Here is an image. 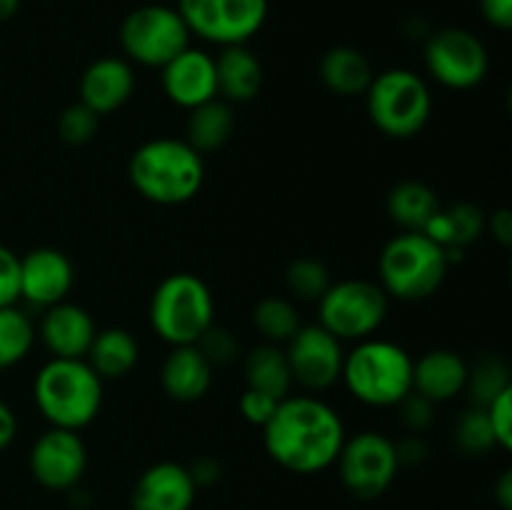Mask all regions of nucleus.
I'll return each mask as SVG.
<instances>
[{
  "label": "nucleus",
  "mask_w": 512,
  "mask_h": 510,
  "mask_svg": "<svg viewBox=\"0 0 512 510\" xmlns=\"http://www.w3.org/2000/svg\"><path fill=\"white\" fill-rule=\"evenodd\" d=\"M345 443L343 418L315 395H288L263 425V445L280 468L315 475L338 460Z\"/></svg>",
  "instance_id": "nucleus-1"
},
{
  "label": "nucleus",
  "mask_w": 512,
  "mask_h": 510,
  "mask_svg": "<svg viewBox=\"0 0 512 510\" xmlns=\"http://www.w3.org/2000/svg\"><path fill=\"white\" fill-rule=\"evenodd\" d=\"M130 185L155 205H183L200 193L205 160L185 138H153L133 150Z\"/></svg>",
  "instance_id": "nucleus-2"
},
{
  "label": "nucleus",
  "mask_w": 512,
  "mask_h": 510,
  "mask_svg": "<svg viewBox=\"0 0 512 510\" xmlns=\"http://www.w3.org/2000/svg\"><path fill=\"white\" fill-rule=\"evenodd\" d=\"M33 398L50 428L80 430L103 405V380L85 358H50L33 380Z\"/></svg>",
  "instance_id": "nucleus-3"
},
{
  "label": "nucleus",
  "mask_w": 512,
  "mask_h": 510,
  "mask_svg": "<svg viewBox=\"0 0 512 510\" xmlns=\"http://www.w3.org/2000/svg\"><path fill=\"white\" fill-rule=\"evenodd\" d=\"M340 383L358 403L393 408L413 393V355L393 340L365 338L345 353Z\"/></svg>",
  "instance_id": "nucleus-4"
},
{
  "label": "nucleus",
  "mask_w": 512,
  "mask_h": 510,
  "mask_svg": "<svg viewBox=\"0 0 512 510\" xmlns=\"http://www.w3.org/2000/svg\"><path fill=\"white\" fill-rule=\"evenodd\" d=\"M450 260L443 245L418 230H400L385 243L378 260L380 285L395 300H425L438 293Z\"/></svg>",
  "instance_id": "nucleus-5"
},
{
  "label": "nucleus",
  "mask_w": 512,
  "mask_h": 510,
  "mask_svg": "<svg viewBox=\"0 0 512 510\" xmlns=\"http://www.w3.org/2000/svg\"><path fill=\"white\" fill-rule=\"evenodd\" d=\"M150 325L170 348L195 345L215 323V300L208 283L193 273H170L150 295Z\"/></svg>",
  "instance_id": "nucleus-6"
},
{
  "label": "nucleus",
  "mask_w": 512,
  "mask_h": 510,
  "mask_svg": "<svg viewBox=\"0 0 512 510\" xmlns=\"http://www.w3.org/2000/svg\"><path fill=\"white\" fill-rule=\"evenodd\" d=\"M365 105L375 128L395 140L415 138L433 115V95L423 75L408 68L375 73L365 90Z\"/></svg>",
  "instance_id": "nucleus-7"
},
{
  "label": "nucleus",
  "mask_w": 512,
  "mask_h": 510,
  "mask_svg": "<svg viewBox=\"0 0 512 510\" xmlns=\"http://www.w3.org/2000/svg\"><path fill=\"white\" fill-rule=\"evenodd\" d=\"M388 308L390 298L380 283L363 278L338 280L330 283L323 298L318 300V323L340 343L345 340L360 343L378 333L388 318Z\"/></svg>",
  "instance_id": "nucleus-8"
},
{
  "label": "nucleus",
  "mask_w": 512,
  "mask_h": 510,
  "mask_svg": "<svg viewBox=\"0 0 512 510\" xmlns=\"http://www.w3.org/2000/svg\"><path fill=\"white\" fill-rule=\"evenodd\" d=\"M190 30L170 5H140L120 23V48L128 63L163 68L175 55L190 48Z\"/></svg>",
  "instance_id": "nucleus-9"
},
{
  "label": "nucleus",
  "mask_w": 512,
  "mask_h": 510,
  "mask_svg": "<svg viewBox=\"0 0 512 510\" xmlns=\"http://www.w3.org/2000/svg\"><path fill=\"white\" fill-rule=\"evenodd\" d=\"M180 18L190 35L205 43L248 45L268 20V0H178Z\"/></svg>",
  "instance_id": "nucleus-10"
},
{
  "label": "nucleus",
  "mask_w": 512,
  "mask_h": 510,
  "mask_svg": "<svg viewBox=\"0 0 512 510\" xmlns=\"http://www.w3.org/2000/svg\"><path fill=\"white\" fill-rule=\"evenodd\" d=\"M335 465L345 490L360 500L380 498L395 483L400 470L395 440L380 430H363L345 438Z\"/></svg>",
  "instance_id": "nucleus-11"
},
{
  "label": "nucleus",
  "mask_w": 512,
  "mask_h": 510,
  "mask_svg": "<svg viewBox=\"0 0 512 510\" xmlns=\"http://www.w3.org/2000/svg\"><path fill=\"white\" fill-rule=\"evenodd\" d=\"M425 68L450 90H470L488 75L490 55L483 40L465 28H443L425 40Z\"/></svg>",
  "instance_id": "nucleus-12"
},
{
  "label": "nucleus",
  "mask_w": 512,
  "mask_h": 510,
  "mask_svg": "<svg viewBox=\"0 0 512 510\" xmlns=\"http://www.w3.org/2000/svg\"><path fill=\"white\" fill-rule=\"evenodd\" d=\"M283 350L293 383L303 385L305 390L320 393L340 383L345 360L343 343L320 323L300 325Z\"/></svg>",
  "instance_id": "nucleus-13"
},
{
  "label": "nucleus",
  "mask_w": 512,
  "mask_h": 510,
  "mask_svg": "<svg viewBox=\"0 0 512 510\" xmlns=\"http://www.w3.org/2000/svg\"><path fill=\"white\" fill-rule=\"evenodd\" d=\"M30 473L48 490H73L88 468V450L75 430L48 428L30 448Z\"/></svg>",
  "instance_id": "nucleus-14"
},
{
  "label": "nucleus",
  "mask_w": 512,
  "mask_h": 510,
  "mask_svg": "<svg viewBox=\"0 0 512 510\" xmlns=\"http://www.w3.org/2000/svg\"><path fill=\"white\" fill-rule=\"evenodd\" d=\"M75 270L68 255L58 248H35L20 258V300L35 308H50L68 300Z\"/></svg>",
  "instance_id": "nucleus-15"
},
{
  "label": "nucleus",
  "mask_w": 512,
  "mask_h": 510,
  "mask_svg": "<svg viewBox=\"0 0 512 510\" xmlns=\"http://www.w3.org/2000/svg\"><path fill=\"white\" fill-rule=\"evenodd\" d=\"M160 85L170 103L183 110H193L208 100L218 98L215 58L200 48H185L168 65L160 68Z\"/></svg>",
  "instance_id": "nucleus-16"
},
{
  "label": "nucleus",
  "mask_w": 512,
  "mask_h": 510,
  "mask_svg": "<svg viewBox=\"0 0 512 510\" xmlns=\"http://www.w3.org/2000/svg\"><path fill=\"white\" fill-rule=\"evenodd\" d=\"M198 495V485L188 473V465L160 460L140 473L133 485V510H190Z\"/></svg>",
  "instance_id": "nucleus-17"
},
{
  "label": "nucleus",
  "mask_w": 512,
  "mask_h": 510,
  "mask_svg": "<svg viewBox=\"0 0 512 510\" xmlns=\"http://www.w3.org/2000/svg\"><path fill=\"white\" fill-rule=\"evenodd\" d=\"M35 333L53 358H85L98 328L83 305L63 300L43 310V320Z\"/></svg>",
  "instance_id": "nucleus-18"
},
{
  "label": "nucleus",
  "mask_w": 512,
  "mask_h": 510,
  "mask_svg": "<svg viewBox=\"0 0 512 510\" xmlns=\"http://www.w3.org/2000/svg\"><path fill=\"white\" fill-rule=\"evenodd\" d=\"M135 93V70L125 58L105 55L93 60L80 78V103L95 115H110L123 108Z\"/></svg>",
  "instance_id": "nucleus-19"
},
{
  "label": "nucleus",
  "mask_w": 512,
  "mask_h": 510,
  "mask_svg": "<svg viewBox=\"0 0 512 510\" xmlns=\"http://www.w3.org/2000/svg\"><path fill=\"white\" fill-rule=\"evenodd\" d=\"M468 360L448 348H435L413 360V390L430 403H448L465 393Z\"/></svg>",
  "instance_id": "nucleus-20"
},
{
  "label": "nucleus",
  "mask_w": 512,
  "mask_h": 510,
  "mask_svg": "<svg viewBox=\"0 0 512 510\" xmlns=\"http://www.w3.org/2000/svg\"><path fill=\"white\" fill-rule=\"evenodd\" d=\"M163 393L175 403H195L213 385V365L195 345H175L160 368Z\"/></svg>",
  "instance_id": "nucleus-21"
},
{
  "label": "nucleus",
  "mask_w": 512,
  "mask_h": 510,
  "mask_svg": "<svg viewBox=\"0 0 512 510\" xmlns=\"http://www.w3.org/2000/svg\"><path fill=\"white\" fill-rule=\"evenodd\" d=\"M218 98L225 103H250L263 88V65L248 45H228L215 55Z\"/></svg>",
  "instance_id": "nucleus-22"
},
{
  "label": "nucleus",
  "mask_w": 512,
  "mask_h": 510,
  "mask_svg": "<svg viewBox=\"0 0 512 510\" xmlns=\"http://www.w3.org/2000/svg\"><path fill=\"white\" fill-rule=\"evenodd\" d=\"M373 78V63H370L363 50L353 48V45L330 48L320 60V80H323L330 93L340 95V98L365 95Z\"/></svg>",
  "instance_id": "nucleus-23"
},
{
  "label": "nucleus",
  "mask_w": 512,
  "mask_h": 510,
  "mask_svg": "<svg viewBox=\"0 0 512 510\" xmlns=\"http://www.w3.org/2000/svg\"><path fill=\"white\" fill-rule=\"evenodd\" d=\"M85 360L100 375V380H120L133 373L140 360V345L125 328L98 330Z\"/></svg>",
  "instance_id": "nucleus-24"
},
{
  "label": "nucleus",
  "mask_w": 512,
  "mask_h": 510,
  "mask_svg": "<svg viewBox=\"0 0 512 510\" xmlns=\"http://www.w3.org/2000/svg\"><path fill=\"white\" fill-rule=\"evenodd\" d=\"M485 223L488 220H485L483 210L478 205L455 203L453 208H440L420 233H425L430 240L443 245L445 250H465L483 235V230L488 228Z\"/></svg>",
  "instance_id": "nucleus-25"
},
{
  "label": "nucleus",
  "mask_w": 512,
  "mask_h": 510,
  "mask_svg": "<svg viewBox=\"0 0 512 510\" xmlns=\"http://www.w3.org/2000/svg\"><path fill=\"white\" fill-rule=\"evenodd\" d=\"M235 130L233 105L223 98H213L198 108L188 110V123H185V140L198 150L200 155L215 153L223 148Z\"/></svg>",
  "instance_id": "nucleus-26"
},
{
  "label": "nucleus",
  "mask_w": 512,
  "mask_h": 510,
  "mask_svg": "<svg viewBox=\"0 0 512 510\" xmlns=\"http://www.w3.org/2000/svg\"><path fill=\"white\" fill-rule=\"evenodd\" d=\"M440 208L443 205H440L435 190L423 180H400L385 198V210L400 230H418L420 233Z\"/></svg>",
  "instance_id": "nucleus-27"
},
{
  "label": "nucleus",
  "mask_w": 512,
  "mask_h": 510,
  "mask_svg": "<svg viewBox=\"0 0 512 510\" xmlns=\"http://www.w3.org/2000/svg\"><path fill=\"white\" fill-rule=\"evenodd\" d=\"M243 373L245 388L260 390L278 400L288 398L290 388H293V375H290L285 350L275 343H263L250 350L245 355Z\"/></svg>",
  "instance_id": "nucleus-28"
},
{
  "label": "nucleus",
  "mask_w": 512,
  "mask_h": 510,
  "mask_svg": "<svg viewBox=\"0 0 512 510\" xmlns=\"http://www.w3.org/2000/svg\"><path fill=\"white\" fill-rule=\"evenodd\" d=\"M253 325L268 343H288L300 328V313L295 303L283 295H265L253 308Z\"/></svg>",
  "instance_id": "nucleus-29"
},
{
  "label": "nucleus",
  "mask_w": 512,
  "mask_h": 510,
  "mask_svg": "<svg viewBox=\"0 0 512 510\" xmlns=\"http://www.w3.org/2000/svg\"><path fill=\"white\" fill-rule=\"evenodd\" d=\"M35 325L25 310L18 305L0 308V370H8L13 365L23 363L33 348Z\"/></svg>",
  "instance_id": "nucleus-30"
},
{
  "label": "nucleus",
  "mask_w": 512,
  "mask_h": 510,
  "mask_svg": "<svg viewBox=\"0 0 512 510\" xmlns=\"http://www.w3.org/2000/svg\"><path fill=\"white\" fill-rule=\"evenodd\" d=\"M508 388H512L508 363L503 358H498V355H485V358L468 365V385H465V393L470 395L473 405H478V408H485L490 400L498 398Z\"/></svg>",
  "instance_id": "nucleus-31"
},
{
  "label": "nucleus",
  "mask_w": 512,
  "mask_h": 510,
  "mask_svg": "<svg viewBox=\"0 0 512 510\" xmlns=\"http://www.w3.org/2000/svg\"><path fill=\"white\" fill-rule=\"evenodd\" d=\"M333 278L323 260L313 258V255H303L295 258L293 263L285 268V288L293 298L305 300V303H318L330 288Z\"/></svg>",
  "instance_id": "nucleus-32"
},
{
  "label": "nucleus",
  "mask_w": 512,
  "mask_h": 510,
  "mask_svg": "<svg viewBox=\"0 0 512 510\" xmlns=\"http://www.w3.org/2000/svg\"><path fill=\"white\" fill-rule=\"evenodd\" d=\"M455 443L465 455H485L498 448L485 408L470 405L468 410L460 413L458 423H455Z\"/></svg>",
  "instance_id": "nucleus-33"
},
{
  "label": "nucleus",
  "mask_w": 512,
  "mask_h": 510,
  "mask_svg": "<svg viewBox=\"0 0 512 510\" xmlns=\"http://www.w3.org/2000/svg\"><path fill=\"white\" fill-rule=\"evenodd\" d=\"M100 115H95L93 110L85 108L83 103H73L68 108H63V113L58 115V135L63 143L68 145H85L98 135Z\"/></svg>",
  "instance_id": "nucleus-34"
},
{
  "label": "nucleus",
  "mask_w": 512,
  "mask_h": 510,
  "mask_svg": "<svg viewBox=\"0 0 512 510\" xmlns=\"http://www.w3.org/2000/svg\"><path fill=\"white\" fill-rule=\"evenodd\" d=\"M195 348L205 355V360H208L213 368L215 365H228L230 360L238 355V343H235L233 335H230L225 328H218L215 323L210 325L203 335H200V340L195 343Z\"/></svg>",
  "instance_id": "nucleus-35"
},
{
  "label": "nucleus",
  "mask_w": 512,
  "mask_h": 510,
  "mask_svg": "<svg viewBox=\"0 0 512 510\" xmlns=\"http://www.w3.org/2000/svg\"><path fill=\"white\" fill-rule=\"evenodd\" d=\"M485 413H488L490 428H493L495 443L500 450L512 448V388L503 390L498 398L490 400L485 405Z\"/></svg>",
  "instance_id": "nucleus-36"
},
{
  "label": "nucleus",
  "mask_w": 512,
  "mask_h": 510,
  "mask_svg": "<svg viewBox=\"0 0 512 510\" xmlns=\"http://www.w3.org/2000/svg\"><path fill=\"white\" fill-rule=\"evenodd\" d=\"M398 408H400V420H403V425L413 435L425 433V430L435 423V403H430L428 398L418 395L415 390L400 400Z\"/></svg>",
  "instance_id": "nucleus-37"
},
{
  "label": "nucleus",
  "mask_w": 512,
  "mask_h": 510,
  "mask_svg": "<svg viewBox=\"0 0 512 510\" xmlns=\"http://www.w3.org/2000/svg\"><path fill=\"white\" fill-rule=\"evenodd\" d=\"M20 300V258L0 243V308L18 305Z\"/></svg>",
  "instance_id": "nucleus-38"
},
{
  "label": "nucleus",
  "mask_w": 512,
  "mask_h": 510,
  "mask_svg": "<svg viewBox=\"0 0 512 510\" xmlns=\"http://www.w3.org/2000/svg\"><path fill=\"white\" fill-rule=\"evenodd\" d=\"M278 403L280 400L273 398V395L260 393V390H253V388H245L243 395H240L238 408H240V415L245 418V423L263 428V425L273 418Z\"/></svg>",
  "instance_id": "nucleus-39"
},
{
  "label": "nucleus",
  "mask_w": 512,
  "mask_h": 510,
  "mask_svg": "<svg viewBox=\"0 0 512 510\" xmlns=\"http://www.w3.org/2000/svg\"><path fill=\"white\" fill-rule=\"evenodd\" d=\"M188 473L198 488H208V485L218 483L220 475H223V468H220L218 458H213V455H200V458H195L188 465Z\"/></svg>",
  "instance_id": "nucleus-40"
},
{
  "label": "nucleus",
  "mask_w": 512,
  "mask_h": 510,
  "mask_svg": "<svg viewBox=\"0 0 512 510\" xmlns=\"http://www.w3.org/2000/svg\"><path fill=\"white\" fill-rule=\"evenodd\" d=\"M480 13L485 23L498 30H510L512 25V0H480Z\"/></svg>",
  "instance_id": "nucleus-41"
},
{
  "label": "nucleus",
  "mask_w": 512,
  "mask_h": 510,
  "mask_svg": "<svg viewBox=\"0 0 512 510\" xmlns=\"http://www.w3.org/2000/svg\"><path fill=\"white\" fill-rule=\"evenodd\" d=\"M395 450H398L400 468H403V465H420L428 458V445H425V440L420 438V435L413 433H410V438L395 443Z\"/></svg>",
  "instance_id": "nucleus-42"
},
{
  "label": "nucleus",
  "mask_w": 512,
  "mask_h": 510,
  "mask_svg": "<svg viewBox=\"0 0 512 510\" xmlns=\"http://www.w3.org/2000/svg\"><path fill=\"white\" fill-rule=\"evenodd\" d=\"M15 435H18V418H15L13 408L0 400V450L8 448Z\"/></svg>",
  "instance_id": "nucleus-43"
},
{
  "label": "nucleus",
  "mask_w": 512,
  "mask_h": 510,
  "mask_svg": "<svg viewBox=\"0 0 512 510\" xmlns=\"http://www.w3.org/2000/svg\"><path fill=\"white\" fill-rule=\"evenodd\" d=\"M490 230H493L495 240H498L500 245H510L512 243V215L508 208H500L498 213H493V218H490Z\"/></svg>",
  "instance_id": "nucleus-44"
},
{
  "label": "nucleus",
  "mask_w": 512,
  "mask_h": 510,
  "mask_svg": "<svg viewBox=\"0 0 512 510\" xmlns=\"http://www.w3.org/2000/svg\"><path fill=\"white\" fill-rule=\"evenodd\" d=\"M495 500H498V505L503 510H512V473L510 470H505V473L500 475L498 483H495Z\"/></svg>",
  "instance_id": "nucleus-45"
},
{
  "label": "nucleus",
  "mask_w": 512,
  "mask_h": 510,
  "mask_svg": "<svg viewBox=\"0 0 512 510\" xmlns=\"http://www.w3.org/2000/svg\"><path fill=\"white\" fill-rule=\"evenodd\" d=\"M20 8V0H0V23L13 18Z\"/></svg>",
  "instance_id": "nucleus-46"
}]
</instances>
